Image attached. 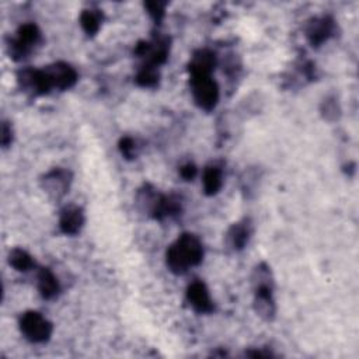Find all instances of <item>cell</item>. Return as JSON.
<instances>
[{"instance_id":"1","label":"cell","mask_w":359,"mask_h":359,"mask_svg":"<svg viewBox=\"0 0 359 359\" xmlns=\"http://www.w3.org/2000/svg\"><path fill=\"white\" fill-rule=\"evenodd\" d=\"M203 244L201 238L189 231L181 233L165 251V265L170 272L184 275L203 259Z\"/></svg>"},{"instance_id":"2","label":"cell","mask_w":359,"mask_h":359,"mask_svg":"<svg viewBox=\"0 0 359 359\" xmlns=\"http://www.w3.org/2000/svg\"><path fill=\"white\" fill-rule=\"evenodd\" d=\"M41 42V29L34 22H25L18 27L15 36L7 41V52L10 57L15 62H22L27 59L34 48Z\"/></svg>"},{"instance_id":"3","label":"cell","mask_w":359,"mask_h":359,"mask_svg":"<svg viewBox=\"0 0 359 359\" xmlns=\"http://www.w3.org/2000/svg\"><path fill=\"white\" fill-rule=\"evenodd\" d=\"M18 327L24 338L32 344L48 342L53 332V324L39 311H24L18 318Z\"/></svg>"},{"instance_id":"4","label":"cell","mask_w":359,"mask_h":359,"mask_svg":"<svg viewBox=\"0 0 359 359\" xmlns=\"http://www.w3.org/2000/svg\"><path fill=\"white\" fill-rule=\"evenodd\" d=\"M191 93L195 104L203 111L216 108L220 97L219 86L212 76H189Z\"/></svg>"},{"instance_id":"5","label":"cell","mask_w":359,"mask_h":359,"mask_svg":"<svg viewBox=\"0 0 359 359\" xmlns=\"http://www.w3.org/2000/svg\"><path fill=\"white\" fill-rule=\"evenodd\" d=\"M72 182L73 174L70 172V170L63 167H55L41 177L39 187L50 201L59 202L67 195Z\"/></svg>"},{"instance_id":"6","label":"cell","mask_w":359,"mask_h":359,"mask_svg":"<svg viewBox=\"0 0 359 359\" xmlns=\"http://www.w3.org/2000/svg\"><path fill=\"white\" fill-rule=\"evenodd\" d=\"M17 83L20 88L31 95H45L53 90L50 79L45 69L24 67L17 73Z\"/></svg>"},{"instance_id":"7","label":"cell","mask_w":359,"mask_h":359,"mask_svg":"<svg viewBox=\"0 0 359 359\" xmlns=\"http://www.w3.org/2000/svg\"><path fill=\"white\" fill-rule=\"evenodd\" d=\"M335 32V20L328 15H316L307 20L304 25V35L313 48H318L325 43Z\"/></svg>"},{"instance_id":"8","label":"cell","mask_w":359,"mask_h":359,"mask_svg":"<svg viewBox=\"0 0 359 359\" xmlns=\"http://www.w3.org/2000/svg\"><path fill=\"white\" fill-rule=\"evenodd\" d=\"M254 233V223L250 217H243L229 226L224 233V247L231 252H238L247 247Z\"/></svg>"},{"instance_id":"9","label":"cell","mask_w":359,"mask_h":359,"mask_svg":"<svg viewBox=\"0 0 359 359\" xmlns=\"http://www.w3.org/2000/svg\"><path fill=\"white\" fill-rule=\"evenodd\" d=\"M275 285H252V309L264 321H273L276 317V300L273 296Z\"/></svg>"},{"instance_id":"10","label":"cell","mask_w":359,"mask_h":359,"mask_svg":"<svg viewBox=\"0 0 359 359\" xmlns=\"http://www.w3.org/2000/svg\"><path fill=\"white\" fill-rule=\"evenodd\" d=\"M43 69L50 79L53 90H60V91L69 90L79 80V74H77L76 69L72 65L62 62V60L53 62L48 66H43Z\"/></svg>"},{"instance_id":"11","label":"cell","mask_w":359,"mask_h":359,"mask_svg":"<svg viewBox=\"0 0 359 359\" xmlns=\"http://www.w3.org/2000/svg\"><path fill=\"white\" fill-rule=\"evenodd\" d=\"M185 299L192 310L199 314H209L215 310V303L210 297L209 289L202 280H194L188 285Z\"/></svg>"},{"instance_id":"12","label":"cell","mask_w":359,"mask_h":359,"mask_svg":"<svg viewBox=\"0 0 359 359\" xmlns=\"http://www.w3.org/2000/svg\"><path fill=\"white\" fill-rule=\"evenodd\" d=\"M86 223V215L79 205H66L59 213V229L63 234L74 236L80 233Z\"/></svg>"},{"instance_id":"13","label":"cell","mask_w":359,"mask_h":359,"mask_svg":"<svg viewBox=\"0 0 359 359\" xmlns=\"http://www.w3.org/2000/svg\"><path fill=\"white\" fill-rule=\"evenodd\" d=\"M163 195L161 192H158V189H156L153 185L150 184H144L142 188L137 189L136 192V208L140 213L154 219L156 217V213L158 210V206H160V202L163 199Z\"/></svg>"},{"instance_id":"14","label":"cell","mask_w":359,"mask_h":359,"mask_svg":"<svg viewBox=\"0 0 359 359\" xmlns=\"http://www.w3.org/2000/svg\"><path fill=\"white\" fill-rule=\"evenodd\" d=\"M216 55L208 48L195 50L188 63L189 76H212L216 67Z\"/></svg>"},{"instance_id":"15","label":"cell","mask_w":359,"mask_h":359,"mask_svg":"<svg viewBox=\"0 0 359 359\" xmlns=\"http://www.w3.org/2000/svg\"><path fill=\"white\" fill-rule=\"evenodd\" d=\"M36 287L42 299L53 300L60 293V282L50 268L42 266L36 272Z\"/></svg>"},{"instance_id":"16","label":"cell","mask_w":359,"mask_h":359,"mask_svg":"<svg viewBox=\"0 0 359 359\" xmlns=\"http://www.w3.org/2000/svg\"><path fill=\"white\" fill-rule=\"evenodd\" d=\"M202 187L208 196L216 195L223 187V168L216 164H208L202 171Z\"/></svg>"},{"instance_id":"17","label":"cell","mask_w":359,"mask_h":359,"mask_svg":"<svg viewBox=\"0 0 359 359\" xmlns=\"http://www.w3.org/2000/svg\"><path fill=\"white\" fill-rule=\"evenodd\" d=\"M102 11L98 8H86L81 11L79 22L81 29L87 36H94L98 34L101 25H102Z\"/></svg>"},{"instance_id":"18","label":"cell","mask_w":359,"mask_h":359,"mask_svg":"<svg viewBox=\"0 0 359 359\" xmlns=\"http://www.w3.org/2000/svg\"><path fill=\"white\" fill-rule=\"evenodd\" d=\"M8 264L18 272H28L35 268V261L32 255L22 248H13L8 252Z\"/></svg>"},{"instance_id":"19","label":"cell","mask_w":359,"mask_h":359,"mask_svg":"<svg viewBox=\"0 0 359 359\" xmlns=\"http://www.w3.org/2000/svg\"><path fill=\"white\" fill-rule=\"evenodd\" d=\"M135 81L137 86L144 88H154L158 86L160 81V72L158 67L150 66V65H142V67L137 70Z\"/></svg>"},{"instance_id":"20","label":"cell","mask_w":359,"mask_h":359,"mask_svg":"<svg viewBox=\"0 0 359 359\" xmlns=\"http://www.w3.org/2000/svg\"><path fill=\"white\" fill-rule=\"evenodd\" d=\"M321 115L324 116V119L327 121H337L341 115V108L339 104L337 102V100L334 97H327L320 107Z\"/></svg>"},{"instance_id":"21","label":"cell","mask_w":359,"mask_h":359,"mask_svg":"<svg viewBox=\"0 0 359 359\" xmlns=\"http://www.w3.org/2000/svg\"><path fill=\"white\" fill-rule=\"evenodd\" d=\"M118 147H119V151L121 154L126 158V160H133L137 157V143L133 137L130 136H123L121 137L119 143H118Z\"/></svg>"},{"instance_id":"22","label":"cell","mask_w":359,"mask_h":359,"mask_svg":"<svg viewBox=\"0 0 359 359\" xmlns=\"http://www.w3.org/2000/svg\"><path fill=\"white\" fill-rule=\"evenodd\" d=\"M144 8L147 10V14L150 15V18L156 22L160 24L161 20L165 15V8H167V3L165 1H146L144 3Z\"/></svg>"},{"instance_id":"23","label":"cell","mask_w":359,"mask_h":359,"mask_svg":"<svg viewBox=\"0 0 359 359\" xmlns=\"http://www.w3.org/2000/svg\"><path fill=\"white\" fill-rule=\"evenodd\" d=\"M13 143V126L10 122H1V147L7 149Z\"/></svg>"},{"instance_id":"24","label":"cell","mask_w":359,"mask_h":359,"mask_svg":"<svg viewBox=\"0 0 359 359\" xmlns=\"http://www.w3.org/2000/svg\"><path fill=\"white\" fill-rule=\"evenodd\" d=\"M196 174H198V167L194 163H187L180 167V175L185 181H192L196 177Z\"/></svg>"}]
</instances>
